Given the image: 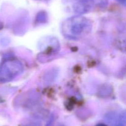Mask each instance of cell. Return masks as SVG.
<instances>
[{"mask_svg": "<svg viewBox=\"0 0 126 126\" xmlns=\"http://www.w3.org/2000/svg\"><path fill=\"white\" fill-rule=\"evenodd\" d=\"M92 28V23L87 19L80 16L68 19L62 27L63 35L66 38L78 39L88 34Z\"/></svg>", "mask_w": 126, "mask_h": 126, "instance_id": "6da1fadb", "label": "cell"}, {"mask_svg": "<svg viewBox=\"0 0 126 126\" xmlns=\"http://www.w3.org/2000/svg\"><path fill=\"white\" fill-rule=\"evenodd\" d=\"M66 8L75 14H82L86 13L92 9L95 0H63Z\"/></svg>", "mask_w": 126, "mask_h": 126, "instance_id": "7a4b0ae2", "label": "cell"}, {"mask_svg": "<svg viewBox=\"0 0 126 126\" xmlns=\"http://www.w3.org/2000/svg\"><path fill=\"white\" fill-rule=\"evenodd\" d=\"M116 1H118L119 2H120L122 4L126 6V0H116Z\"/></svg>", "mask_w": 126, "mask_h": 126, "instance_id": "3957f363", "label": "cell"}, {"mask_svg": "<svg viewBox=\"0 0 126 126\" xmlns=\"http://www.w3.org/2000/svg\"><path fill=\"white\" fill-rule=\"evenodd\" d=\"M98 126H106L104 124H100V125H98Z\"/></svg>", "mask_w": 126, "mask_h": 126, "instance_id": "277c9868", "label": "cell"}]
</instances>
